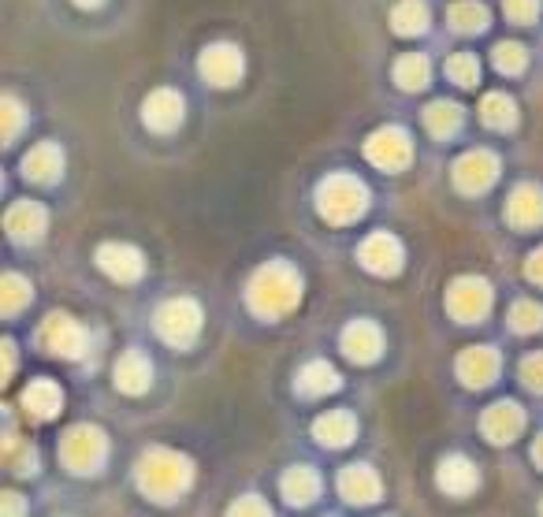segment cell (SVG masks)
Instances as JSON below:
<instances>
[{"label": "cell", "instance_id": "27", "mask_svg": "<svg viewBox=\"0 0 543 517\" xmlns=\"http://www.w3.org/2000/svg\"><path fill=\"white\" fill-rule=\"evenodd\" d=\"M480 120L495 127V131H514L517 127V105L514 97L503 90L495 93H484V101H480Z\"/></svg>", "mask_w": 543, "mask_h": 517}, {"label": "cell", "instance_id": "13", "mask_svg": "<svg viewBox=\"0 0 543 517\" xmlns=\"http://www.w3.org/2000/svg\"><path fill=\"white\" fill-rule=\"evenodd\" d=\"M454 369H458V380L469 387H488L499 369H503V358H499V350L495 346H469L458 354L454 361Z\"/></svg>", "mask_w": 543, "mask_h": 517}, {"label": "cell", "instance_id": "16", "mask_svg": "<svg viewBox=\"0 0 543 517\" xmlns=\"http://www.w3.org/2000/svg\"><path fill=\"white\" fill-rule=\"evenodd\" d=\"M4 227H8V235L15 242H38L45 235V227H49V213H45V205H38V201H19V205L8 209Z\"/></svg>", "mask_w": 543, "mask_h": 517}, {"label": "cell", "instance_id": "43", "mask_svg": "<svg viewBox=\"0 0 543 517\" xmlns=\"http://www.w3.org/2000/svg\"><path fill=\"white\" fill-rule=\"evenodd\" d=\"M532 458H536V465L543 469V436L536 439V443H532Z\"/></svg>", "mask_w": 543, "mask_h": 517}, {"label": "cell", "instance_id": "20", "mask_svg": "<svg viewBox=\"0 0 543 517\" xmlns=\"http://www.w3.org/2000/svg\"><path fill=\"white\" fill-rule=\"evenodd\" d=\"M112 376H116V387H120L123 395H142V391H149V384H153V361H149L142 350H127V354L116 361Z\"/></svg>", "mask_w": 543, "mask_h": 517}, {"label": "cell", "instance_id": "44", "mask_svg": "<svg viewBox=\"0 0 543 517\" xmlns=\"http://www.w3.org/2000/svg\"><path fill=\"white\" fill-rule=\"evenodd\" d=\"M79 8H97V4H105V0H75Z\"/></svg>", "mask_w": 543, "mask_h": 517}, {"label": "cell", "instance_id": "17", "mask_svg": "<svg viewBox=\"0 0 543 517\" xmlns=\"http://www.w3.org/2000/svg\"><path fill=\"white\" fill-rule=\"evenodd\" d=\"M343 350L354 361L369 365V361H376L384 354V332H380L372 320H354V324L343 328Z\"/></svg>", "mask_w": 543, "mask_h": 517}, {"label": "cell", "instance_id": "29", "mask_svg": "<svg viewBox=\"0 0 543 517\" xmlns=\"http://www.w3.org/2000/svg\"><path fill=\"white\" fill-rule=\"evenodd\" d=\"M462 120H465L462 108L454 105V101H432V105L424 108V127H428V134H436V138L458 134Z\"/></svg>", "mask_w": 543, "mask_h": 517}, {"label": "cell", "instance_id": "10", "mask_svg": "<svg viewBox=\"0 0 543 517\" xmlns=\"http://www.w3.org/2000/svg\"><path fill=\"white\" fill-rule=\"evenodd\" d=\"M97 268L108 279H116V283H134V279H142V272H146V257H142L138 246L105 242V246H97Z\"/></svg>", "mask_w": 543, "mask_h": 517}, {"label": "cell", "instance_id": "33", "mask_svg": "<svg viewBox=\"0 0 543 517\" xmlns=\"http://www.w3.org/2000/svg\"><path fill=\"white\" fill-rule=\"evenodd\" d=\"M510 328L521 335H532L543 328V305L532 302V298H521V302H514V309H510Z\"/></svg>", "mask_w": 543, "mask_h": 517}, {"label": "cell", "instance_id": "3", "mask_svg": "<svg viewBox=\"0 0 543 517\" xmlns=\"http://www.w3.org/2000/svg\"><path fill=\"white\" fill-rule=\"evenodd\" d=\"M317 209L328 224H354L369 209V190L358 175H328L317 190Z\"/></svg>", "mask_w": 543, "mask_h": 517}, {"label": "cell", "instance_id": "26", "mask_svg": "<svg viewBox=\"0 0 543 517\" xmlns=\"http://www.w3.org/2000/svg\"><path fill=\"white\" fill-rule=\"evenodd\" d=\"M279 488H283V495H287L291 503H298V506L313 503L320 495L317 469H309V465H291V469L283 473V480H279Z\"/></svg>", "mask_w": 543, "mask_h": 517}, {"label": "cell", "instance_id": "1", "mask_svg": "<svg viewBox=\"0 0 543 517\" xmlns=\"http://www.w3.org/2000/svg\"><path fill=\"white\" fill-rule=\"evenodd\" d=\"M302 302V276L298 268L287 261H268L253 272L250 287H246V305L261 320H279Z\"/></svg>", "mask_w": 543, "mask_h": 517}, {"label": "cell", "instance_id": "12", "mask_svg": "<svg viewBox=\"0 0 543 517\" xmlns=\"http://www.w3.org/2000/svg\"><path fill=\"white\" fill-rule=\"evenodd\" d=\"M198 67L201 75H205V82H212V86H235L242 79V71H246V60H242V53L235 45L220 41V45H209L201 53Z\"/></svg>", "mask_w": 543, "mask_h": 517}, {"label": "cell", "instance_id": "32", "mask_svg": "<svg viewBox=\"0 0 543 517\" xmlns=\"http://www.w3.org/2000/svg\"><path fill=\"white\" fill-rule=\"evenodd\" d=\"M34 291H30V283L23 276H15V272H4V287H0V309L12 317L19 309H27Z\"/></svg>", "mask_w": 543, "mask_h": 517}, {"label": "cell", "instance_id": "15", "mask_svg": "<svg viewBox=\"0 0 543 517\" xmlns=\"http://www.w3.org/2000/svg\"><path fill=\"white\" fill-rule=\"evenodd\" d=\"M142 120H146L149 131L157 134H172L179 123H183V97L175 90H153L142 105Z\"/></svg>", "mask_w": 543, "mask_h": 517}, {"label": "cell", "instance_id": "19", "mask_svg": "<svg viewBox=\"0 0 543 517\" xmlns=\"http://www.w3.org/2000/svg\"><path fill=\"white\" fill-rule=\"evenodd\" d=\"M506 220L514 227H521V231H532V227L543 224V190L540 186H517L514 194H510V201H506Z\"/></svg>", "mask_w": 543, "mask_h": 517}, {"label": "cell", "instance_id": "34", "mask_svg": "<svg viewBox=\"0 0 543 517\" xmlns=\"http://www.w3.org/2000/svg\"><path fill=\"white\" fill-rule=\"evenodd\" d=\"M27 127V105L23 101H15L12 93H4V127H0V134H4V146H12L15 134Z\"/></svg>", "mask_w": 543, "mask_h": 517}, {"label": "cell", "instance_id": "23", "mask_svg": "<svg viewBox=\"0 0 543 517\" xmlns=\"http://www.w3.org/2000/svg\"><path fill=\"white\" fill-rule=\"evenodd\" d=\"M313 436H317L324 447H332L335 451V447L354 443V436H358V421H354V413H346V410H328L313 421Z\"/></svg>", "mask_w": 543, "mask_h": 517}, {"label": "cell", "instance_id": "31", "mask_svg": "<svg viewBox=\"0 0 543 517\" xmlns=\"http://www.w3.org/2000/svg\"><path fill=\"white\" fill-rule=\"evenodd\" d=\"M428 75H432V67H428V56L421 53H406L395 60V82L402 90H424L428 86Z\"/></svg>", "mask_w": 543, "mask_h": 517}, {"label": "cell", "instance_id": "6", "mask_svg": "<svg viewBox=\"0 0 543 517\" xmlns=\"http://www.w3.org/2000/svg\"><path fill=\"white\" fill-rule=\"evenodd\" d=\"M365 157H369V164H376L380 172H402V168H410V160H413L410 134L402 131V127H380V131H372L369 142H365Z\"/></svg>", "mask_w": 543, "mask_h": 517}, {"label": "cell", "instance_id": "14", "mask_svg": "<svg viewBox=\"0 0 543 517\" xmlns=\"http://www.w3.org/2000/svg\"><path fill=\"white\" fill-rule=\"evenodd\" d=\"M525 410L517 406V402H495L491 410H484V417H480V432L491 439V443H514L521 432H525Z\"/></svg>", "mask_w": 543, "mask_h": 517}, {"label": "cell", "instance_id": "21", "mask_svg": "<svg viewBox=\"0 0 543 517\" xmlns=\"http://www.w3.org/2000/svg\"><path fill=\"white\" fill-rule=\"evenodd\" d=\"M339 491H343V499H350V503H372V499H380L384 484H380L372 465L358 462L346 465L343 473H339Z\"/></svg>", "mask_w": 543, "mask_h": 517}, {"label": "cell", "instance_id": "24", "mask_svg": "<svg viewBox=\"0 0 543 517\" xmlns=\"http://www.w3.org/2000/svg\"><path fill=\"white\" fill-rule=\"evenodd\" d=\"M64 172V149L53 146V142H41L27 153L23 160V175L34 179V183H56Z\"/></svg>", "mask_w": 543, "mask_h": 517}, {"label": "cell", "instance_id": "25", "mask_svg": "<svg viewBox=\"0 0 543 517\" xmlns=\"http://www.w3.org/2000/svg\"><path fill=\"white\" fill-rule=\"evenodd\" d=\"M23 406H27L30 417L49 421V417H56L60 406H64V391H60V384H53V380H34V384H27V391H23Z\"/></svg>", "mask_w": 543, "mask_h": 517}, {"label": "cell", "instance_id": "28", "mask_svg": "<svg viewBox=\"0 0 543 517\" xmlns=\"http://www.w3.org/2000/svg\"><path fill=\"white\" fill-rule=\"evenodd\" d=\"M391 30L402 38H417L428 30V4L424 0H398L391 8Z\"/></svg>", "mask_w": 543, "mask_h": 517}, {"label": "cell", "instance_id": "41", "mask_svg": "<svg viewBox=\"0 0 543 517\" xmlns=\"http://www.w3.org/2000/svg\"><path fill=\"white\" fill-rule=\"evenodd\" d=\"M4 380H12V372H15V343L12 339H4Z\"/></svg>", "mask_w": 543, "mask_h": 517}, {"label": "cell", "instance_id": "38", "mask_svg": "<svg viewBox=\"0 0 543 517\" xmlns=\"http://www.w3.org/2000/svg\"><path fill=\"white\" fill-rule=\"evenodd\" d=\"M521 380L532 391H543V350H536V354H529V358L521 361Z\"/></svg>", "mask_w": 543, "mask_h": 517}, {"label": "cell", "instance_id": "36", "mask_svg": "<svg viewBox=\"0 0 543 517\" xmlns=\"http://www.w3.org/2000/svg\"><path fill=\"white\" fill-rule=\"evenodd\" d=\"M447 75H451L458 86H477L480 79V60L473 53H458L447 60Z\"/></svg>", "mask_w": 543, "mask_h": 517}, {"label": "cell", "instance_id": "18", "mask_svg": "<svg viewBox=\"0 0 543 517\" xmlns=\"http://www.w3.org/2000/svg\"><path fill=\"white\" fill-rule=\"evenodd\" d=\"M436 484L447 491V495H454V499H465V495H473V491H477L480 473H477V465L469 462V458H462V454H451V458H443V462H439Z\"/></svg>", "mask_w": 543, "mask_h": 517}, {"label": "cell", "instance_id": "7", "mask_svg": "<svg viewBox=\"0 0 543 517\" xmlns=\"http://www.w3.org/2000/svg\"><path fill=\"white\" fill-rule=\"evenodd\" d=\"M447 309H451L454 320H462V324H477V320L491 309L488 279L458 276L451 287H447Z\"/></svg>", "mask_w": 543, "mask_h": 517}, {"label": "cell", "instance_id": "11", "mask_svg": "<svg viewBox=\"0 0 543 517\" xmlns=\"http://www.w3.org/2000/svg\"><path fill=\"white\" fill-rule=\"evenodd\" d=\"M358 261L361 268H369L376 276H395L402 261H406V250H402V242L395 235H387V231H376L369 239L358 246Z\"/></svg>", "mask_w": 543, "mask_h": 517}, {"label": "cell", "instance_id": "4", "mask_svg": "<svg viewBox=\"0 0 543 517\" xmlns=\"http://www.w3.org/2000/svg\"><path fill=\"white\" fill-rule=\"evenodd\" d=\"M201 320L205 317H201V305L194 302V298H172V302H164L157 309L153 328H157V335L168 346L186 350V346L201 335Z\"/></svg>", "mask_w": 543, "mask_h": 517}, {"label": "cell", "instance_id": "39", "mask_svg": "<svg viewBox=\"0 0 543 517\" xmlns=\"http://www.w3.org/2000/svg\"><path fill=\"white\" fill-rule=\"evenodd\" d=\"M231 514H272V506L265 503V499H257V495H246V499H239V503H231Z\"/></svg>", "mask_w": 543, "mask_h": 517}, {"label": "cell", "instance_id": "2", "mask_svg": "<svg viewBox=\"0 0 543 517\" xmlns=\"http://www.w3.org/2000/svg\"><path fill=\"white\" fill-rule=\"evenodd\" d=\"M194 480V465L190 458L179 451H168V447H153V451L138 462V488L146 491L149 499L157 503H172L179 499Z\"/></svg>", "mask_w": 543, "mask_h": 517}, {"label": "cell", "instance_id": "37", "mask_svg": "<svg viewBox=\"0 0 543 517\" xmlns=\"http://www.w3.org/2000/svg\"><path fill=\"white\" fill-rule=\"evenodd\" d=\"M506 15L514 19V23H536V15H540V0H503Z\"/></svg>", "mask_w": 543, "mask_h": 517}, {"label": "cell", "instance_id": "42", "mask_svg": "<svg viewBox=\"0 0 543 517\" xmlns=\"http://www.w3.org/2000/svg\"><path fill=\"white\" fill-rule=\"evenodd\" d=\"M4 514H23L27 510V503L23 499H15V491H4V506H0Z\"/></svg>", "mask_w": 543, "mask_h": 517}, {"label": "cell", "instance_id": "9", "mask_svg": "<svg viewBox=\"0 0 543 517\" xmlns=\"http://www.w3.org/2000/svg\"><path fill=\"white\" fill-rule=\"evenodd\" d=\"M41 343L49 346L56 358H82L86 354V328L67 313H53L41 324Z\"/></svg>", "mask_w": 543, "mask_h": 517}, {"label": "cell", "instance_id": "22", "mask_svg": "<svg viewBox=\"0 0 543 517\" xmlns=\"http://www.w3.org/2000/svg\"><path fill=\"white\" fill-rule=\"evenodd\" d=\"M294 387H298V395L305 398H324V395H335V391L343 387V380H339V372H335L328 361H309V365L298 369Z\"/></svg>", "mask_w": 543, "mask_h": 517}, {"label": "cell", "instance_id": "5", "mask_svg": "<svg viewBox=\"0 0 543 517\" xmlns=\"http://www.w3.org/2000/svg\"><path fill=\"white\" fill-rule=\"evenodd\" d=\"M105 454H108V439L97 425L67 428L64 439H60V458L75 473H93L97 465L105 462Z\"/></svg>", "mask_w": 543, "mask_h": 517}, {"label": "cell", "instance_id": "8", "mask_svg": "<svg viewBox=\"0 0 543 517\" xmlns=\"http://www.w3.org/2000/svg\"><path fill=\"white\" fill-rule=\"evenodd\" d=\"M451 179L462 194H484L499 179V157L488 153V149H469V153H462V157L454 160Z\"/></svg>", "mask_w": 543, "mask_h": 517}, {"label": "cell", "instance_id": "40", "mask_svg": "<svg viewBox=\"0 0 543 517\" xmlns=\"http://www.w3.org/2000/svg\"><path fill=\"white\" fill-rule=\"evenodd\" d=\"M525 276H529L532 283H540V287H543V246L532 253L529 261H525Z\"/></svg>", "mask_w": 543, "mask_h": 517}, {"label": "cell", "instance_id": "30", "mask_svg": "<svg viewBox=\"0 0 543 517\" xmlns=\"http://www.w3.org/2000/svg\"><path fill=\"white\" fill-rule=\"evenodd\" d=\"M447 19H451V27L458 34H480V30L488 27V8L480 0H454Z\"/></svg>", "mask_w": 543, "mask_h": 517}, {"label": "cell", "instance_id": "35", "mask_svg": "<svg viewBox=\"0 0 543 517\" xmlns=\"http://www.w3.org/2000/svg\"><path fill=\"white\" fill-rule=\"evenodd\" d=\"M529 64V49L525 45H517V41H503L499 49H495V67L506 71V75H517V71H525Z\"/></svg>", "mask_w": 543, "mask_h": 517}]
</instances>
